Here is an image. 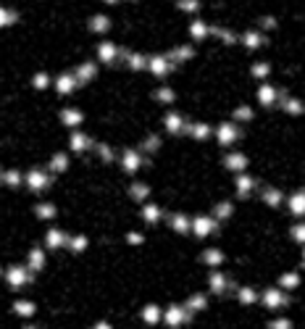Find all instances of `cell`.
I'll use <instances>...</instances> for the list:
<instances>
[{"instance_id":"7402d4cb","label":"cell","mask_w":305,"mask_h":329,"mask_svg":"<svg viewBox=\"0 0 305 329\" xmlns=\"http://www.w3.org/2000/svg\"><path fill=\"white\" fill-rule=\"evenodd\" d=\"M292 237H295V243H302L305 245V224H295L292 227Z\"/></svg>"},{"instance_id":"4fadbf2b","label":"cell","mask_w":305,"mask_h":329,"mask_svg":"<svg viewBox=\"0 0 305 329\" xmlns=\"http://www.w3.org/2000/svg\"><path fill=\"white\" fill-rule=\"evenodd\" d=\"M211 290L213 293H224L226 290V277L224 274H213L211 277Z\"/></svg>"},{"instance_id":"4316f807","label":"cell","mask_w":305,"mask_h":329,"mask_svg":"<svg viewBox=\"0 0 305 329\" xmlns=\"http://www.w3.org/2000/svg\"><path fill=\"white\" fill-rule=\"evenodd\" d=\"M63 121H66V124H79V121H82V114H77V111H63Z\"/></svg>"},{"instance_id":"d6a6232c","label":"cell","mask_w":305,"mask_h":329,"mask_svg":"<svg viewBox=\"0 0 305 329\" xmlns=\"http://www.w3.org/2000/svg\"><path fill=\"white\" fill-rule=\"evenodd\" d=\"M189 308H205V298H203V295L189 298Z\"/></svg>"},{"instance_id":"ac0fdd59","label":"cell","mask_w":305,"mask_h":329,"mask_svg":"<svg viewBox=\"0 0 305 329\" xmlns=\"http://www.w3.org/2000/svg\"><path fill=\"white\" fill-rule=\"evenodd\" d=\"M245 45H247V48H258V45H263V37L255 34V32H247V34H245Z\"/></svg>"},{"instance_id":"d4e9b609","label":"cell","mask_w":305,"mask_h":329,"mask_svg":"<svg viewBox=\"0 0 305 329\" xmlns=\"http://www.w3.org/2000/svg\"><path fill=\"white\" fill-rule=\"evenodd\" d=\"M258 295H255V290H250V287H242V290H239V300H242V303H253Z\"/></svg>"},{"instance_id":"cb8c5ba5","label":"cell","mask_w":305,"mask_h":329,"mask_svg":"<svg viewBox=\"0 0 305 329\" xmlns=\"http://www.w3.org/2000/svg\"><path fill=\"white\" fill-rule=\"evenodd\" d=\"M158 216H161V208H156V206L145 208V222H158Z\"/></svg>"},{"instance_id":"4dcf8cb0","label":"cell","mask_w":305,"mask_h":329,"mask_svg":"<svg viewBox=\"0 0 305 329\" xmlns=\"http://www.w3.org/2000/svg\"><path fill=\"white\" fill-rule=\"evenodd\" d=\"M66 166H69L66 156H55V158H53V169H55V171H63V169H66Z\"/></svg>"},{"instance_id":"2e32d148","label":"cell","mask_w":305,"mask_h":329,"mask_svg":"<svg viewBox=\"0 0 305 329\" xmlns=\"http://www.w3.org/2000/svg\"><path fill=\"white\" fill-rule=\"evenodd\" d=\"M150 71H156L158 77H163V74L168 71V66H166L163 58H153V61H150Z\"/></svg>"},{"instance_id":"836d02e7","label":"cell","mask_w":305,"mask_h":329,"mask_svg":"<svg viewBox=\"0 0 305 329\" xmlns=\"http://www.w3.org/2000/svg\"><path fill=\"white\" fill-rule=\"evenodd\" d=\"M92 29H98V32H103V29H108V21H105L103 16H98V19H92Z\"/></svg>"},{"instance_id":"d590c367","label":"cell","mask_w":305,"mask_h":329,"mask_svg":"<svg viewBox=\"0 0 305 329\" xmlns=\"http://www.w3.org/2000/svg\"><path fill=\"white\" fill-rule=\"evenodd\" d=\"M221 258H224V255H221L219 250H208V253H205V261H208V263H219Z\"/></svg>"},{"instance_id":"3957f363","label":"cell","mask_w":305,"mask_h":329,"mask_svg":"<svg viewBox=\"0 0 305 329\" xmlns=\"http://www.w3.org/2000/svg\"><path fill=\"white\" fill-rule=\"evenodd\" d=\"M290 211H292V216H305V192L290 195Z\"/></svg>"},{"instance_id":"83f0119b","label":"cell","mask_w":305,"mask_h":329,"mask_svg":"<svg viewBox=\"0 0 305 329\" xmlns=\"http://www.w3.org/2000/svg\"><path fill=\"white\" fill-rule=\"evenodd\" d=\"M229 213H232V203H219V206H216V216L229 218Z\"/></svg>"},{"instance_id":"30bf717a","label":"cell","mask_w":305,"mask_h":329,"mask_svg":"<svg viewBox=\"0 0 305 329\" xmlns=\"http://www.w3.org/2000/svg\"><path fill=\"white\" fill-rule=\"evenodd\" d=\"M166 321H168L171 326H179V324H184V321H187V314H184L182 308H171V311H168V316H166Z\"/></svg>"},{"instance_id":"484cf974","label":"cell","mask_w":305,"mask_h":329,"mask_svg":"<svg viewBox=\"0 0 305 329\" xmlns=\"http://www.w3.org/2000/svg\"><path fill=\"white\" fill-rule=\"evenodd\" d=\"M113 56H116L113 45H100V58L103 61H113Z\"/></svg>"},{"instance_id":"ba28073f","label":"cell","mask_w":305,"mask_h":329,"mask_svg":"<svg viewBox=\"0 0 305 329\" xmlns=\"http://www.w3.org/2000/svg\"><path fill=\"white\" fill-rule=\"evenodd\" d=\"M124 169L126 171H137L140 169V156H137V153H132V150L124 153Z\"/></svg>"},{"instance_id":"8fae6325","label":"cell","mask_w":305,"mask_h":329,"mask_svg":"<svg viewBox=\"0 0 305 329\" xmlns=\"http://www.w3.org/2000/svg\"><path fill=\"white\" fill-rule=\"evenodd\" d=\"M279 284H281V287H287V290H292V287H297V284H300V274H295V271L281 274L279 277Z\"/></svg>"},{"instance_id":"1f68e13d","label":"cell","mask_w":305,"mask_h":329,"mask_svg":"<svg viewBox=\"0 0 305 329\" xmlns=\"http://www.w3.org/2000/svg\"><path fill=\"white\" fill-rule=\"evenodd\" d=\"M271 329H292V321L290 319H276V321H271Z\"/></svg>"},{"instance_id":"52a82bcc","label":"cell","mask_w":305,"mask_h":329,"mask_svg":"<svg viewBox=\"0 0 305 329\" xmlns=\"http://www.w3.org/2000/svg\"><path fill=\"white\" fill-rule=\"evenodd\" d=\"M258 98H260V103H263V105H271V103H274V100L279 98V93L274 90V87H269V84H266V87H260Z\"/></svg>"},{"instance_id":"f35d334b","label":"cell","mask_w":305,"mask_h":329,"mask_svg":"<svg viewBox=\"0 0 305 329\" xmlns=\"http://www.w3.org/2000/svg\"><path fill=\"white\" fill-rule=\"evenodd\" d=\"M158 100H163V103H166V100H174V93L168 90V87H163V90L158 93Z\"/></svg>"},{"instance_id":"5b68a950","label":"cell","mask_w":305,"mask_h":329,"mask_svg":"<svg viewBox=\"0 0 305 329\" xmlns=\"http://www.w3.org/2000/svg\"><path fill=\"white\" fill-rule=\"evenodd\" d=\"M213 227H216V224L211 222V218H205V216H200V218H195V224H192V229H195V232H198L200 237H205V234H211V232H213Z\"/></svg>"},{"instance_id":"e575fe53","label":"cell","mask_w":305,"mask_h":329,"mask_svg":"<svg viewBox=\"0 0 305 329\" xmlns=\"http://www.w3.org/2000/svg\"><path fill=\"white\" fill-rule=\"evenodd\" d=\"M37 213H40L42 218H50V216L55 213V208H53V206H40V208H37Z\"/></svg>"},{"instance_id":"603a6c76","label":"cell","mask_w":305,"mask_h":329,"mask_svg":"<svg viewBox=\"0 0 305 329\" xmlns=\"http://www.w3.org/2000/svg\"><path fill=\"white\" fill-rule=\"evenodd\" d=\"M192 137L205 140V137H208V126H205V124H195V126H192Z\"/></svg>"},{"instance_id":"44dd1931","label":"cell","mask_w":305,"mask_h":329,"mask_svg":"<svg viewBox=\"0 0 305 329\" xmlns=\"http://www.w3.org/2000/svg\"><path fill=\"white\" fill-rule=\"evenodd\" d=\"M58 90H61V93H71V90H74V79L63 74V77H61V82H58Z\"/></svg>"},{"instance_id":"ffe728a7","label":"cell","mask_w":305,"mask_h":329,"mask_svg":"<svg viewBox=\"0 0 305 329\" xmlns=\"http://www.w3.org/2000/svg\"><path fill=\"white\" fill-rule=\"evenodd\" d=\"M63 243H66V240H63V234H61L58 229H53V232L48 234V245H50V248H58V245H63Z\"/></svg>"},{"instance_id":"f1b7e54d","label":"cell","mask_w":305,"mask_h":329,"mask_svg":"<svg viewBox=\"0 0 305 329\" xmlns=\"http://www.w3.org/2000/svg\"><path fill=\"white\" fill-rule=\"evenodd\" d=\"M129 192H132V197H137V200H142V197L147 195V187H145V185H132V190H129Z\"/></svg>"},{"instance_id":"7a4b0ae2","label":"cell","mask_w":305,"mask_h":329,"mask_svg":"<svg viewBox=\"0 0 305 329\" xmlns=\"http://www.w3.org/2000/svg\"><path fill=\"white\" fill-rule=\"evenodd\" d=\"M237 137H239V129H237L234 124H221V129H219V142L229 145V142H234Z\"/></svg>"},{"instance_id":"8992f818","label":"cell","mask_w":305,"mask_h":329,"mask_svg":"<svg viewBox=\"0 0 305 329\" xmlns=\"http://www.w3.org/2000/svg\"><path fill=\"white\" fill-rule=\"evenodd\" d=\"M284 111L292 114V116H300V114L305 111V105H302L297 98H284Z\"/></svg>"},{"instance_id":"9c48e42d","label":"cell","mask_w":305,"mask_h":329,"mask_svg":"<svg viewBox=\"0 0 305 329\" xmlns=\"http://www.w3.org/2000/svg\"><path fill=\"white\" fill-rule=\"evenodd\" d=\"M166 129H168V132H177V135H179V132L184 129L182 116H177V114H168V116H166Z\"/></svg>"},{"instance_id":"e0dca14e","label":"cell","mask_w":305,"mask_h":329,"mask_svg":"<svg viewBox=\"0 0 305 329\" xmlns=\"http://www.w3.org/2000/svg\"><path fill=\"white\" fill-rule=\"evenodd\" d=\"M29 182H32V187H34V190H42V187H45V185H48L50 179L45 177V174H40V171H34L32 177H29Z\"/></svg>"},{"instance_id":"74e56055","label":"cell","mask_w":305,"mask_h":329,"mask_svg":"<svg viewBox=\"0 0 305 329\" xmlns=\"http://www.w3.org/2000/svg\"><path fill=\"white\" fill-rule=\"evenodd\" d=\"M234 116H237V119H250L253 114H250V108L242 105V108H237V111H234Z\"/></svg>"},{"instance_id":"5bb4252c","label":"cell","mask_w":305,"mask_h":329,"mask_svg":"<svg viewBox=\"0 0 305 329\" xmlns=\"http://www.w3.org/2000/svg\"><path fill=\"white\" fill-rule=\"evenodd\" d=\"M263 200H266L269 206H279V203H281V192L274 190V187H269V190L263 192Z\"/></svg>"},{"instance_id":"8d00e7d4","label":"cell","mask_w":305,"mask_h":329,"mask_svg":"<svg viewBox=\"0 0 305 329\" xmlns=\"http://www.w3.org/2000/svg\"><path fill=\"white\" fill-rule=\"evenodd\" d=\"M253 74H255V77H266V74H269V66H266V63L253 66Z\"/></svg>"},{"instance_id":"ab89813d","label":"cell","mask_w":305,"mask_h":329,"mask_svg":"<svg viewBox=\"0 0 305 329\" xmlns=\"http://www.w3.org/2000/svg\"><path fill=\"white\" fill-rule=\"evenodd\" d=\"M98 329H111V326H108V324H98Z\"/></svg>"},{"instance_id":"9a60e30c","label":"cell","mask_w":305,"mask_h":329,"mask_svg":"<svg viewBox=\"0 0 305 329\" xmlns=\"http://www.w3.org/2000/svg\"><path fill=\"white\" fill-rule=\"evenodd\" d=\"M171 229H177V232H187V216L177 213V216H171Z\"/></svg>"},{"instance_id":"f546056e","label":"cell","mask_w":305,"mask_h":329,"mask_svg":"<svg viewBox=\"0 0 305 329\" xmlns=\"http://www.w3.org/2000/svg\"><path fill=\"white\" fill-rule=\"evenodd\" d=\"M71 145H74L77 150H84L87 145H90V140H87L84 135H74V140H71Z\"/></svg>"},{"instance_id":"277c9868","label":"cell","mask_w":305,"mask_h":329,"mask_svg":"<svg viewBox=\"0 0 305 329\" xmlns=\"http://www.w3.org/2000/svg\"><path fill=\"white\" fill-rule=\"evenodd\" d=\"M226 166L232 171H242L247 166V158L242 156V153H229V156H226Z\"/></svg>"},{"instance_id":"d6986e66","label":"cell","mask_w":305,"mask_h":329,"mask_svg":"<svg viewBox=\"0 0 305 329\" xmlns=\"http://www.w3.org/2000/svg\"><path fill=\"white\" fill-rule=\"evenodd\" d=\"M142 316H145V321H147V324H156V321H158V316H161V311L156 308V305H147Z\"/></svg>"},{"instance_id":"60d3db41","label":"cell","mask_w":305,"mask_h":329,"mask_svg":"<svg viewBox=\"0 0 305 329\" xmlns=\"http://www.w3.org/2000/svg\"><path fill=\"white\" fill-rule=\"evenodd\" d=\"M302 263H305V250H302Z\"/></svg>"},{"instance_id":"6da1fadb","label":"cell","mask_w":305,"mask_h":329,"mask_svg":"<svg viewBox=\"0 0 305 329\" xmlns=\"http://www.w3.org/2000/svg\"><path fill=\"white\" fill-rule=\"evenodd\" d=\"M263 303L269 305V308H284V305L290 303V298L281 290H266L263 293Z\"/></svg>"},{"instance_id":"7c38bea8","label":"cell","mask_w":305,"mask_h":329,"mask_svg":"<svg viewBox=\"0 0 305 329\" xmlns=\"http://www.w3.org/2000/svg\"><path fill=\"white\" fill-rule=\"evenodd\" d=\"M253 187H255V182H253L250 177H239V179H237V190H239V195H242V197H247Z\"/></svg>"}]
</instances>
